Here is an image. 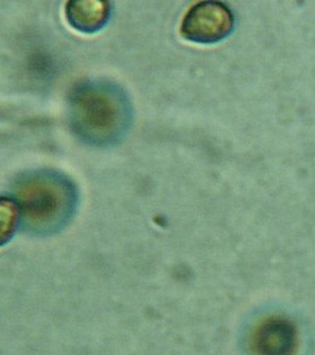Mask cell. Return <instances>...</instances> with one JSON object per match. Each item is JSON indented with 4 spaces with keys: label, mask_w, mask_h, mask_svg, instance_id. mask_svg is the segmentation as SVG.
I'll return each mask as SVG.
<instances>
[{
    "label": "cell",
    "mask_w": 315,
    "mask_h": 355,
    "mask_svg": "<svg viewBox=\"0 0 315 355\" xmlns=\"http://www.w3.org/2000/svg\"><path fill=\"white\" fill-rule=\"evenodd\" d=\"M112 5L105 0H71L65 6V17L71 28L82 33H95L105 28Z\"/></svg>",
    "instance_id": "obj_5"
},
{
    "label": "cell",
    "mask_w": 315,
    "mask_h": 355,
    "mask_svg": "<svg viewBox=\"0 0 315 355\" xmlns=\"http://www.w3.org/2000/svg\"><path fill=\"white\" fill-rule=\"evenodd\" d=\"M69 114L77 137L99 147L119 141L132 119L130 102L121 89L102 82H88L74 89Z\"/></svg>",
    "instance_id": "obj_1"
},
{
    "label": "cell",
    "mask_w": 315,
    "mask_h": 355,
    "mask_svg": "<svg viewBox=\"0 0 315 355\" xmlns=\"http://www.w3.org/2000/svg\"><path fill=\"white\" fill-rule=\"evenodd\" d=\"M25 230L33 234H55L73 217L77 193L73 182L50 171L19 178L13 187Z\"/></svg>",
    "instance_id": "obj_2"
},
{
    "label": "cell",
    "mask_w": 315,
    "mask_h": 355,
    "mask_svg": "<svg viewBox=\"0 0 315 355\" xmlns=\"http://www.w3.org/2000/svg\"><path fill=\"white\" fill-rule=\"evenodd\" d=\"M235 16L229 6L219 1H202L186 13L180 33L187 41L212 44L230 36Z\"/></svg>",
    "instance_id": "obj_3"
},
{
    "label": "cell",
    "mask_w": 315,
    "mask_h": 355,
    "mask_svg": "<svg viewBox=\"0 0 315 355\" xmlns=\"http://www.w3.org/2000/svg\"><path fill=\"white\" fill-rule=\"evenodd\" d=\"M21 219V210L16 199L0 196V246L13 239Z\"/></svg>",
    "instance_id": "obj_6"
},
{
    "label": "cell",
    "mask_w": 315,
    "mask_h": 355,
    "mask_svg": "<svg viewBox=\"0 0 315 355\" xmlns=\"http://www.w3.org/2000/svg\"><path fill=\"white\" fill-rule=\"evenodd\" d=\"M254 355H295L298 331L294 323L284 318H268L257 324L250 336Z\"/></svg>",
    "instance_id": "obj_4"
}]
</instances>
